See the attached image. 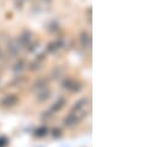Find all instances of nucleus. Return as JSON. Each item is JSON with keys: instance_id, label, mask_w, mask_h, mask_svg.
<instances>
[{"instance_id": "nucleus-2", "label": "nucleus", "mask_w": 159, "mask_h": 147, "mask_svg": "<svg viewBox=\"0 0 159 147\" xmlns=\"http://www.w3.org/2000/svg\"><path fill=\"white\" fill-rule=\"evenodd\" d=\"M77 122V117L75 116H74V115H70L69 117H67V119H65V125H73V124H75Z\"/></svg>"}, {"instance_id": "nucleus-1", "label": "nucleus", "mask_w": 159, "mask_h": 147, "mask_svg": "<svg viewBox=\"0 0 159 147\" xmlns=\"http://www.w3.org/2000/svg\"><path fill=\"white\" fill-rule=\"evenodd\" d=\"M16 103V98L15 97H13V95H10V97H7L6 99H4L3 100V104L4 105H6V106H11L13 104H15Z\"/></svg>"}, {"instance_id": "nucleus-3", "label": "nucleus", "mask_w": 159, "mask_h": 147, "mask_svg": "<svg viewBox=\"0 0 159 147\" xmlns=\"http://www.w3.org/2000/svg\"><path fill=\"white\" fill-rule=\"evenodd\" d=\"M44 134H47V128H46V127H42V128H40V130L36 131L37 136H44Z\"/></svg>"}]
</instances>
